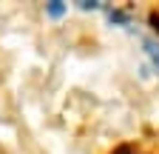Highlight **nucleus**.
<instances>
[{
	"instance_id": "nucleus-1",
	"label": "nucleus",
	"mask_w": 159,
	"mask_h": 154,
	"mask_svg": "<svg viewBox=\"0 0 159 154\" xmlns=\"http://www.w3.org/2000/svg\"><path fill=\"white\" fill-rule=\"evenodd\" d=\"M48 14H51V17H60V14H63V6H60L57 0H54V3H48Z\"/></svg>"
},
{
	"instance_id": "nucleus-3",
	"label": "nucleus",
	"mask_w": 159,
	"mask_h": 154,
	"mask_svg": "<svg viewBox=\"0 0 159 154\" xmlns=\"http://www.w3.org/2000/svg\"><path fill=\"white\" fill-rule=\"evenodd\" d=\"M114 154H128V151H125V148H119V151H114Z\"/></svg>"
},
{
	"instance_id": "nucleus-2",
	"label": "nucleus",
	"mask_w": 159,
	"mask_h": 154,
	"mask_svg": "<svg viewBox=\"0 0 159 154\" xmlns=\"http://www.w3.org/2000/svg\"><path fill=\"white\" fill-rule=\"evenodd\" d=\"M151 26H153V31H156V34H159V14H156V12H153V14H151Z\"/></svg>"
}]
</instances>
